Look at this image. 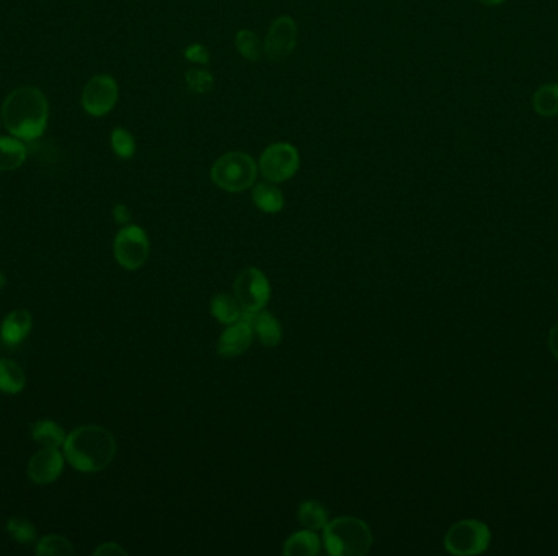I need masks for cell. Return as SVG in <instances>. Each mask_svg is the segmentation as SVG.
Returning <instances> with one entry per match:
<instances>
[{"instance_id":"1","label":"cell","mask_w":558,"mask_h":556,"mask_svg":"<svg viewBox=\"0 0 558 556\" xmlns=\"http://www.w3.org/2000/svg\"><path fill=\"white\" fill-rule=\"evenodd\" d=\"M49 105L45 94L36 86H20L8 94L2 106V119L20 141H35L46 131Z\"/></svg>"},{"instance_id":"2","label":"cell","mask_w":558,"mask_h":556,"mask_svg":"<svg viewBox=\"0 0 558 556\" xmlns=\"http://www.w3.org/2000/svg\"><path fill=\"white\" fill-rule=\"evenodd\" d=\"M64 454L76 470L84 473L105 470L117 455V442L102 426H80L64 440Z\"/></svg>"},{"instance_id":"3","label":"cell","mask_w":558,"mask_h":556,"mask_svg":"<svg viewBox=\"0 0 558 556\" xmlns=\"http://www.w3.org/2000/svg\"><path fill=\"white\" fill-rule=\"evenodd\" d=\"M323 543L333 556H362L372 547V533L358 517H339L325 525Z\"/></svg>"},{"instance_id":"4","label":"cell","mask_w":558,"mask_h":556,"mask_svg":"<svg viewBox=\"0 0 558 556\" xmlns=\"http://www.w3.org/2000/svg\"><path fill=\"white\" fill-rule=\"evenodd\" d=\"M259 175V165L245 152H228L214 162L211 180L228 193L252 188Z\"/></svg>"},{"instance_id":"5","label":"cell","mask_w":558,"mask_h":556,"mask_svg":"<svg viewBox=\"0 0 558 556\" xmlns=\"http://www.w3.org/2000/svg\"><path fill=\"white\" fill-rule=\"evenodd\" d=\"M492 533L487 525L475 519H465L449 529L444 537V547L452 555H479L488 549Z\"/></svg>"},{"instance_id":"6","label":"cell","mask_w":558,"mask_h":556,"mask_svg":"<svg viewBox=\"0 0 558 556\" xmlns=\"http://www.w3.org/2000/svg\"><path fill=\"white\" fill-rule=\"evenodd\" d=\"M300 157L298 149L289 142L269 144L261 152L259 160V172L271 183H283L291 180L299 170Z\"/></svg>"},{"instance_id":"7","label":"cell","mask_w":558,"mask_h":556,"mask_svg":"<svg viewBox=\"0 0 558 556\" xmlns=\"http://www.w3.org/2000/svg\"><path fill=\"white\" fill-rule=\"evenodd\" d=\"M236 298L244 310V315L257 314L267 307L271 294L269 281L257 268H247L240 275L237 276Z\"/></svg>"},{"instance_id":"8","label":"cell","mask_w":558,"mask_h":556,"mask_svg":"<svg viewBox=\"0 0 558 556\" xmlns=\"http://www.w3.org/2000/svg\"><path fill=\"white\" fill-rule=\"evenodd\" d=\"M119 88L117 80L107 74L95 76L86 82L82 92V106L92 116L108 115L118 102Z\"/></svg>"},{"instance_id":"9","label":"cell","mask_w":558,"mask_h":556,"mask_svg":"<svg viewBox=\"0 0 558 556\" xmlns=\"http://www.w3.org/2000/svg\"><path fill=\"white\" fill-rule=\"evenodd\" d=\"M115 257L129 271L139 269L149 257V238L137 226L121 228L115 238Z\"/></svg>"},{"instance_id":"10","label":"cell","mask_w":558,"mask_h":556,"mask_svg":"<svg viewBox=\"0 0 558 556\" xmlns=\"http://www.w3.org/2000/svg\"><path fill=\"white\" fill-rule=\"evenodd\" d=\"M298 43V25L289 15L278 16L269 26L263 49L269 61L281 63L294 53Z\"/></svg>"},{"instance_id":"11","label":"cell","mask_w":558,"mask_h":556,"mask_svg":"<svg viewBox=\"0 0 558 556\" xmlns=\"http://www.w3.org/2000/svg\"><path fill=\"white\" fill-rule=\"evenodd\" d=\"M63 454L55 447H45L38 454L32 457L28 463V477L33 483L47 485L53 483L63 473Z\"/></svg>"},{"instance_id":"12","label":"cell","mask_w":558,"mask_h":556,"mask_svg":"<svg viewBox=\"0 0 558 556\" xmlns=\"http://www.w3.org/2000/svg\"><path fill=\"white\" fill-rule=\"evenodd\" d=\"M252 339V327L242 317L240 320L228 325V329L220 335L219 341H218V354L222 358L240 356L250 348Z\"/></svg>"},{"instance_id":"13","label":"cell","mask_w":558,"mask_h":556,"mask_svg":"<svg viewBox=\"0 0 558 556\" xmlns=\"http://www.w3.org/2000/svg\"><path fill=\"white\" fill-rule=\"evenodd\" d=\"M244 318L250 323L253 335L259 338L261 345L268 346V348L279 345V341L283 338V329L273 315L261 310L257 314L244 315Z\"/></svg>"},{"instance_id":"14","label":"cell","mask_w":558,"mask_h":556,"mask_svg":"<svg viewBox=\"0 0 558 556\" xmlns=\"http://www.w3.org/2000/svg\"><path fill=\"white\" fill-rule=\"evenodd\" d=\"M32 329V315L28 310H14L4 318L0 335L7 346H18Z\"/></svg>"},{"instance_id":"15","label":"cell","mask_w":558,"mask_h":556,"mask_svg":"<svg viewBox=\"0 0 558 556\" xmlns=\"http://www.w3.org/2000/svg\"><path fill=\"white\" fill-rule=\"evenodd\" d=\"M253 203L259 207V211L267 214H276L283 211L284 195L281 189L276 187V183L263 181L253 187Z\"/></svg>"},{"instance_id":"16","label":"cell","mask_w":558,"mask_h":556,"mask_svg":"<svg viewBox=\"0 0 558 556\" xmlns=\"http://www.w3.org/2000/svg\"><path fill=\"white\" fill-rule=\"evenodd\" d=\"M26 160L24 142L16 137H0V172L20 168Z\"/></svg>"},{"instance_id":"17","label":"cell","mask_w":558,"mask_h":556,"mask_svg":"<svg viewBox=\"0 0 558 556\" xmlns=\"http://www.w3.org/2000/svg\"><path fill=\"white\" fill-rule=\"evenodd\" d=\"M320 551V539L314 531H302L294 533L284 543L286 556H314Z\"/></svg>"},{"instance_id":"18","label":"cell","mask_w":558,"mask_h":556,"mask_svg":"<svg viewBox=\"0 0 558 556\" xmlns=\"http://www.w3.org/2000/svg\"><path fill=\"white\" fill-rule=\"evenodd\" d=\"M533 108L543 118L558 116V84H545L535 90Z\"/></svg>"},{"instance_id":"19","label":"cell","mask_w":558,"mask_h":556,"mask_svg":"<svg viewBox=\"0 0 558 556\" xmlns=\"http://www.w3.org/2000/svg\"><path fill=\"white\" fill-rule=\"evenodd\" d=\"M211 314L224 325H232L244 317V310L238 304L237 298L228 294H218L211 300Z\"/></svg>"},{"instance_id":"20","label":"cell","mask_w":558,"mask_h":556,"mask_svg":"<svg viewBox=\"0 0 558 556\" xmlns=\"http://www.w3.org/2000/svg\"><path fill=\"white\" fill-rule=\"evenodd\" d=\"M26 384L24 369L14 360L0 359V390L5 393H18Z\"/></svg>"},{"instance_id":"21","label":"cell","mask_w":558,"mask_h":556,"mask_svg":"<svg viewBox=\"0 0 558 556\" xmlns=\"http://www.w3.org/2000/svg\"><path fill=\"white\" fill-rule=\"evenodd\" d=\"M32 438L40 446L57 449L59 446H64V440L67 436L59 424L43 420V421L33 424Z\"/></svg>"},{"instance_id":"22","label":"cell","mask_w":558,"mask_h":556,"mask_svg":"<svg viewBox=\"0 0 558 556\" xmlns=\"http://www.w3.org/2000/svg\"><path fill=\"white\" fill-rule=\"evenodd\" d=\"M300 524L304 525L309 531H320L329 524L327 511L319 501H304L300 504L299 512Z\"/></svg>"},{"instance_id":"23","label":"cell","mask_w":558,"mask_h":556,"mask_svg":"<svg viewBox=\"0 0 558 556\" xmlns=\"http://www.w3.org/2000/svg\"><path fill=\"white\" fill-rule=\"evenodd\" d=\"M236 47L242 57L249 59V61H255V63L261 59V56L265 55L263 43L259 41L255 33L247 30V28L237 33Z\"/></svg>"},{"instance_id":"24","label":"cell","mask_w":558,"mask_h":556,"mask_svg":"<svg viewBox=\"0 0 558 556\" xmlns=\"http://www.w3.org/2000/svg\"><path fill=\"white\" fill-rule=\"evenodd\" d=\"M111 149L121 160H131L136 154V139L125 127H115L111 133Z\"/></svg>"},{"instance_id":"25","label":"cell","mask_w":558,"mask_h":556,"mask_svg":"<svg viewBox=\"0 0 558 556\" xmlns=\"http://www.w3.org/2000/svg\"><path fill=\"white\" fill-rule=\"evenodd\" d=\"M74 553L76 550L72 547L71 541L59 535H47L45 539H41L36 547V555L40 556H69Z\"/></svg>"},{"instance_id":"26","label":"cell","mask_w":558,"mask_h":556,"mask_svg":"<svg viewBox=\"0 0 558 556\" xmlns=\"http://www.w3.org/2000/svg\"><path fill=\"white\" fill-rule=\"evenodd\" d=\"M185 79H187V86L193 94L203 95L213 90V74L205 71V69H189L185 74Z\"/></svg>"},{"instance_id":"27","label":"cell","mask_w":558,"mask_h":556,"mask_svg":"<svg viewBox=\"0 0 558 556\" xmlns=\"http://www.w3.org/2000/svg\"><path fill=\"white\" fill-rule=\"evenodd\" d=\"M7 531L16 541L25 543V545L32 543L35 541V537H36L32 522L26 521V519H22V517L8 519Z\"/></svg>"},{"instance_id":"28","label":"cell","mask_w":558,"mask_h":556,"mask_svg":"<svg viewBox=\"0 0 558 556\" xmlns=\"http://www.w3.org/2000/svg\"><path fill=\"white\" fill-rule=\"evenodd\" d=\"M209 57H211V56H209V51H208L203 45H199V43L189 45V46L185 49V59L189 61V63L208 66V64H209Z\"/></svg>"},{"instance_id":"29","label":"cell","mask_w":558,"mask_h":556,"mask_svg":"<svg viewBox=\"0 0 558 556\" xmlns=\"http://www.w3.org/2000/svg\"><path fill=\"white\" fill-rule=\"evenodd\" d=\"M115 555H127V550L121 549L117 543H105L102 547L95 550V556H115Z\"/></svg>"},{"instance_id":"30","label":"cell","mask_w":558,"mask_h":556,"mask_svg":"<svg viewBox=\"0 0 558 556\" xmlns=\"http://www.w3.org/2000/svg\"><path fill=\"white\" fill-rule=\"evenodd\" d=\"M113 217H115V220H117L118 224L125 226V224H127V222L131 220V212H129V209H127L125 204H117V206L113 207Z\"/></svg>"},{"instance_id":"31","label":"cell","mask_w":558,"mask_h":556,"mask_svg":"<svg viewBox=\"0 0 558 556\" xmlns=\"http://www.w3.org/2000/svg\"><path fill=\"white\" fill-rule=\"evenodd\" d=\"M549 349L553 354V358L558 359V323L552 327L551 333H549Z\"/></svg>"},{"instance_id":"32","label":"cell","mask_w":558,"mask_h":556,"mask_svg":"<svg viewBox=\"0 0 558 556\" xmlns=\"http://www.w3.org/2000/svg\"><path fill=\"white\" fill-rule=\"evenodd\" d=\"M480 4L483 5H490V7H496V5H502L506 0H479Z\"/></svg>"},{"instance_id":"33","label":"cell","mask_w":558,"mask_h":556,"mask_svg":"<svg viewBox=\"0 0 558 556\" xmlns=\"http://www.w3.org/2000/svg\"><path fill=\"white\" fill-rule=\"evenodd\" d=\"M4 286H5V278H4V275L0 273V289H2Z\"/></svg>"}]
</instances>
